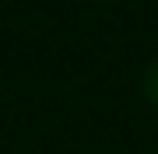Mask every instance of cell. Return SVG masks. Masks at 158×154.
I'll return each mask as SVG.
<instances>
[{"label":"cell","instance_id":"cell-1","mask_svg":"<svg viewBox=\"0 0 158 154\" xmlns=\"http://www.w3.org/2000/svg\"><path fill=\"white\" fill-rule=\"evenodd\" d=\"M141 91H144V98H148V105H151V109H158V56H155V60L144 67Z\"/></svg>","mask_w":158,"mask_h":154}]
</instances>
